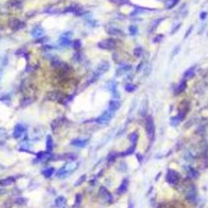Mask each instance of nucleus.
<instances>
[{"mask_svg":"<svg viewBox=\"0 0 208 208\" xmlns=\"http://www.w3.org/2000/svg\"><path fill=\"white\" fill-rule=\"evenodd\" d=\"M118 46V42L115 38H106V40H102L97 44V47L101 50H115Z\"/></svg>","mask_w":208,"mask_h":208,"instance_id":"1","label":"nucleus"},{"mask_svg":"<svg viewBox=\"0 0 208 208\" xmlns=\"http://www.w3.org/2000/svg\"><path fill=\"white\" fill-rule=\"evenodd\" d=\"M73 32L72 31H67V32H64L61 36L59 37V45L61 46V47H67V46H72L73 41L70 40Z\"/></svg>","mask_w":208,"mask_h":208,"instance_id":"2","label":"nucleus"},{"mask_svg":"<svg viewBox=\"0 0 208 208\" xmlns=\"http://www.w3.org/2000/svg\"><path fill=\"white\" fill-rule=\"evenodd\" d=\"M115 115V113H113V111H110L109 109H107L105 113H103L102 115H100V116L96 119V123H97V124H106V123H109L111 119H113V116Z\"/></svg>","mask_w":208,"mask_h":208,"instance_id":"3","label":"nucleus"},{"mask_svg":"<svg viewBox=\"0 0 208 208\" xmlns=\"http://www.w3.org/2000/svg\"><path fill=\"white\" fill-rule=\"evenodd\" d=\"M146 132H147L148 137L153 139V137H155V121H153L152 116H148L146 120Z\"/></svg>","mask_w":208,"mask_h":208,"instance_id":"4","label":"nucleus"},{"mask_svg":"<svg viewBox=\"0 0 208 208\" xmlns=\"http://www.w3.org/2000/svg\"><path fill=\"white\" fill-rule=\"evenodd\" d=\"M166 181L169 184H171V185H176L180 181V175L174 170H169L166 175Z\"/></svg>","mask_w":208,"mask_h":208,"instance_id":"5","label":"nucleus"},{"mask_svg":"<svg viewBox=\"0 0 208 208\" xmlns=\"http://www.w3.org/2000/svg\"><path fill=\"white\" fill-rule=\"evenodd\" d=\"M45 34V29L42 28V27L40 24L34 26L32 29H31V36H32L33 38H40Z\"/></svg>","mask_w":208,"mask_h":208,"instance_id":"6","label":"nucleus"},{"mask_svg":"<svg viewBox=\"0 0 208 208\" xmlns=\"http://www.w3.org/2000/svg\"><path fill=\"white\" fill-rule=\"evenodd\" d=\"M106 32L110 34V36H120V37H123L124 36V32L119 28V27H115V26H109L106 28Z\"/></svg>","mask_w":208,"mask_h":208,"instance_id":"7","label":"nucleus"},{"mask_svg":"<svg viewBox=\"0 0 208 208\" xmlns=\"http://www.w3.org/2000/svg\"><path fill=\"white\" fill-rule=\"evenodd\" d=\"M9 26L11 27V29L19 31V29L24 28V27H26V23L22 22V21H19V19H17V18H14V19H11V21L9 22Z\"/></svg>","mask_w":208,"mask_h":208,"instance_id":"8","label":"nucleus"},{"mask_svg":"<svg viewBox=\"0 0 208 208\" xmlns=\"http://www.w3.org/2000/svg\"><path fill=\"white\" fill-rule=\"evenodd\" d=\"M26 132V125L24 124H21V123H19V124H17L14 126V130H13V137L14 138H21L22 137V134Z\"/></svg>","mask_w":208,"mask_h":208,"instance_id":"9","label":"nucleus"},{"mask_svg":"<svg viewBox=\"0 0 208 208\" xmlns=\"http://www.w3.org/2000/svg\"><path fill=\"white\" fill-rule=\"evenodd\" d=\"M130 69H132V65H130V64H128V63H121V64L118 67V69H116V75H123L124 73L130 72Z\"/></svg>","mask_w":208,"mask_h":208,"instance_id":"10","label":"nucleus"},{"mask_svg":"<svg viewBox=\"0 0 208 208\" xmlns=\"http://www.w3.org/2000/svg\"><path fill=\"white\" fill-rule=\"evenodd\" d=\"M195 70H197V65H193V67H190V68H188L185 72H184V74H183V79H192L194 77L195 74Z\"/></svg>","mask_w":208,"mask_h":208,"instance_id":"11","label":"nucleus"},{"mask_svg":"<svg viewBox=\"0 0 208 208\" xmlns=\"http://www.w3.org/2000/svg\"><path fill=\"white\" fill-rule=\"evenodd\" d=\"M109 69H110V63H109V61H101V63L98 64L97 70H96V72H97L98 74L101 75V74H103L105 72L109 70Z\"/></svg>","mask_w":208,"mask_h":208,"instance_id":"12","label":"nucleus"},{"mask_svg":"<svg viewBox=\"0 0 208 208\" xmlns=\"http://www.w3.org/2000/svg\"><path fill=\"white\" fill-rule=\"evenodd\" d=\"M120 109V101L119 100H111V101L109 102V110L113 111V113H116V111Z\"/></svg>","mask_w":208,"mask_h":208,"instance_id":"13","label":"nucleus"},{"mask_svg":"<svg viewBox=\"0 0 208 208\" xmlns=\"http://www.w3.org/2000/svg\"><path fill=\"white\" fill-rule=\"evenodd\" d=\"M185 88H186V80L181 79L179 82L178 86H176V88H175V95H179V93H181V92H184V91H185Z\"/></svg>","mask_w":208,"mask_h":208,"instance_id":"14","label":"nucleus"},{"mask_svg":"<svg viewBox=\"0 0 208 208\" xmlns=\"http://www.w3.org/2000/svg\"><path fill=\"white\" fill-rule=\"evenodd\" d=\"M87 143H88L87 139H79V138H77V139H73L72 141V146H75V147H79V148L86 147Z\"/></svg>","mask_w":208,"mask_h":208,"instance_id":"15","label":"nucleus"},{"mask_svg":"<svg viewBox=\"0 0 208 208\" xmlns=\"http://www.w3.org/2000/svg\"><path fill=\"white\" fill-rule=\"evenodd\" d=\"M128 183H129L128 179L123 180V183L120 184V186L118 188V193L119 194H123V193H125V192H126V189H128Z\"/></svg>","mask_w":208,"mask_h":208,"instance_id":"16","label":"nucleus"},{"mask_svg":"<svg viewBox=\"0 0 208 208\" xmlns=\"http://www.w3.org/2000/svg\"><path fill=\"white\" fill-rule=\"evenodd\" d=\"M100 195L105 197V201H106V202H111V201H113V197H111V194L105 189V188H101V189H100Z\"/></svg>","mask_w":208,"mask_h":208,"instance_id":"17","label":"nucleus"},{"mask_svg":"<svg viewBox=\"0 0 208 208\" xmlns=\"http://www.w3.org/2000/svg\"><path fill=\"white\" fill-rule=\"evenodd\" d=\"M179 3H180V0H166V1H165V8H166V9H172V8H175Z\"/></svg>","mask_w":208,"mask_h":208,"instance_id":"18","label":"nucleus"},{"mask_svg":"<svg viewBox=\"0 0 208 208\" xmlns=\"http://www.w3.org/2000/svg\"><path fill=\"white\" fill-rule=\"evenodd\" d=\"M47 98L49 100H52V101H55V100H60V98H63V95L60 93V92H51V93H49L47 95Z\"/></svg>","mask_w":208,"mask_h":208,"instance_id":"19","label":"nucleus"},{"mask_svg":"<svg viewBox=\"0 0 208 208\" xmlns=\"http://www.w3.org/2000/svg\"><path fill=\"white\" fill-rule=\"evenodd\" d=\"M52 148H54L52 138H51V136H47V138H46V149H47V152H51Z\"/></svg>","mask_w":208,"mask_h":208,"instance_id":"20","label":"nucleus"},{"mask_svg":"<svg viewBox=\"0 0 208 208\" xmlns=\"http://www.w3.org/2000/svg\"><path fill=\"white\" fill-rule=\"evenodd\" d=\"M133 54H134V56H136V57H142V56H143V54H144V49L142 47V46H137V47L134 49Z\"/></svg>","mask_w":208,"mask_h":208,"instance_id":"21","label":"nucleus"},{"mask_svg":"<svg viewBox=\"0 0 208 208\" xmlns=\"http://www.w3.org/2000/svg\"><path fill=\"white\" fill-rule=\"evenodd\" d=\"M128 32H129L130 36H137L138 32H139V29H138V27L136 24H132V26L128 27Z\"/></svg>","mask_w":208,"mask_h":208,"instance_id":"22","label":"nucleus"},{"mask_svg":"<svg viewBox=\"0 0 208 208\" xmlns=\"http://www.w3.org/2000/svg\"><path fill=\"white\" fill-rule=\"evenodd\" d=\"M54 172H55V169H54V167H47V169H45V170L42 171V175H44L45 178H50Z\"/></svg>","mask_w":208,"mask_h":208,"instance_id":"23","label":"nucleus"},{"mask_svg":"<svg viewBox=\"0 0 208 208\" xmlns=\"http://www.w3.org/2000/svg\"><path fill=\"white\" fill-rule=\"evenodd\" d=\"M14 178H6V179H3V180H0V185H3V186H6V185H10V184H13L14 183Z\"/></svg>","mask_w":208,"mask_h":208,"instance_id":"24","label":"nucleus"},{"mask_svg":"<svg viewBox=\"0 0 208 208\" xmlns=\"http://www.w3.org/2000/svg\"><path fill=\"white\" fill-rule=\"evenodd\" d=\"M107 86H109V90H110V92L111 93H114V92H116L118 90V84H116V82H114V80H110L109 83H107Z\"/></svg>","mask_w":208,"mask_h":208,"instance_id":"25","label":"nucleus"},{"mask_svg":"<svg viewBox=\"0 0 208 208\" xmlns=\"http://www.w3.org/2000/svg\"><path fill=\"white\" fill-rule=\"evenodd\" d=\"M129 141H130V143H132V146H136L137 142H138V133H132V134H130Z\"/></svg>","mask_w":208,"mask_h":208,"instance_id":"26","label":"nucleus"},{"mask_svg":"<svg viewBox=\"0 0 208 208\" xmlns=\"http://www.w3.org/2000/svg\"><path fill=\"white\" fill-rule=\"evenodd\" d=\"M111 3H114V4H118V5H130V3L129 0H110Z\"/></svg>","mask_w":208,"mask_h":208,"instance_id":"27","label":"nucleus"},{"mask_svg":"<svg viewBox=\"0 0 208 208\" xmlns=\"http://www.w3.org/2000/svg\"><path fill=\"white\" fill-rule=\"evenodd\" d=\"M72 46H73V49H74L75 51H79L80 47H82V42H80V40H74V41H73V44H72Z\"/></svg>","mask_w":208,"mask_h":208,"instance_id":"28","label":"nucleus"},{"mask_svg":"<svg viewBox=\"0 0 208 208\" xmlns=\"http://www.w3.org/2000/svg\"><path fill=\"white\" fill-rule=\"evenodd\" d=\"M137 90V84H134V83H128V84H125V91L126 92H134Z\"/></svg>","mask_w":208,"mask_h":208,"instance_id":"29","label":"nucleus"},{"mask_svg":"<svg viewBox=\"0 0 208 208\" xmlns=\"http://www.w3.org/2000/svg\"><path fill=\"white\" fill-rule=\"evenodd\" d=\"M64 203H65V198H64V197H59V198H57V199H56V202H55V204H56L57 207H61V206H63V204H64Z\"/></svg>","mask_w":208,"mask_h":208,"instance_id":"30","label":"nucleus"},{"mask_svg":"<svg viewBox=\"0 0 208 208\" xmlns=\"http://www.w3.org/2000/svg\"><path fill=\"white\" fill-rule=\"evenodd\" d=\"M162 21H164V18H161V19H157V21H155V22H153V24H152V28L149 29V31H151V32H152V31H155V29L157 28V26H159Z\"/></svg>","mask_w":208,"mask_h":208,"instance_id":"31","label":"nucleus"},{"mask_svg":"<svg viewBox=\"0 0 208 208\" xmlns=\"http://www.w3.org/2000/svg\"><path fill=\"white\" fill-rule=\"evenodd\" d=\"M87 24H90L91 27H96L97 26V22L93 21V19H91V18H87Z\"/></svg>","mask_w":208,"mask_h":208,"instance_id":"32","label":"nucleus"},{"mask_svg":"<svg viewBox=\"0 0 208 208\" xmlns=\"http://www.w3.org/2000/svg\"><path fill=\"white\" fill-rule=\"evenodd\" d=\"M27 54V50L26 49H21V50H18V51H15V55H26Z\"/></svg>","mask_w":208,"mask_h":208,"instance_id":"33","label":"nucleus"},{"mask_svg":"<svg viewBox=\"0 0 208 208\" xmlns=\"http://www.w3.org/2000/svg\"><path fill=\"white\" fill-rule=\"evenodd\" d=\"M134 149H136V146H132L130 148H128V151L124 152V155H132V153L134 152Z\"/></svg>","mask_w":208,"mask_h":208,"instance_id":"34","label":"nucleus"},{"mask_svg":"<svg viewBox=\"0 0 208 208\" xmlns=\"http://www.w3.org/2000/svg\"><path fill=\"white\" fill-rule=\"evenodd\" d=\"M162 38H164V34H157L156 38H153V42H155V44H157V42H160L161 40H162Z\"/></svg>","mask_w":208,"mask_h":208,"instance_id":"35","label":"nucleus"},{"mask_svg":"<svg viewBox=\"0 0 208 208\" xmlns=\"http://www.w3.org/2000/svg\"><path fill=\"white\" fill-rule=\"evenodd\" d=\"M207 15H208L207 11H202V13L199 14V19H201V21H204V19L207 18Z\"/></svg>","mask_w":208,"mask_h":208,"instance_id":"36","label":"nucleus"},{"mask_svg":"<svg viewBox=\"0 0 208 208\" xmlns=\"http://www.w3.org/2000/svg\"><path fill=\"white\" fill-rule=\"evenodd\" d=\"M180 27H181V23H178V24H176V26L174 27V28L171 29V34H174V33L176 32V31H178V29L180 28Z\"/></svg>","mask_w":208,"mask_h":208,"instance_id":"37","label":"nucleus"},{"mask_svg":"<svg viewBox=\"0 0 208 208\" xmlns=\"http://www.w3.org/2000/svg\"><path fill=\"white\" fill-rule=\"evenodd\" d=\"M74 60H77V61H80V60H82V54H80V52H77L75 55H74Z\"/></svg>","mask_w":208,"mask_h":208,"instance_id":"38","label":"nucleus"},{"mask_svg":"<svg viewBox=\"0 0 208 208\" xmlns=\"http://www.w3.org/2000/svg\"><path fill=\"white\" fill-rule=\"evenodd\" d=\"M52 49H54V46H50V45H44V46H42V50H45V51H46V50L49 51V50H52Z\"/></svg>","mask_w":208,"mask_h":208,"instance_id":"39","label":"nucleus"},{"mask_svg":"<svg viewBox=\"0 0 208 208\" xmlns=\"http://www.w3.org/2000/svg\"><path fill=\"white\" fill-rule=\"evenodd\" d=\"M80 199H82V195L78 194V195H77V197H75V204H77V206H78L79 203H80Z\"/></svg>","mask_w":208,"mask_h":208,"instance_id":"40","label":"nucleus"},{"mask_svg":"<svg viewBox=\"0 0 208 208\" xmlns=\"http://www.w3.org/2000/svg\"><path fill=\"white\" fill-rule=\"evenodd\" d=\"M192 31H193V26H192V27H190V28H189V29H188V31H186V33H185V38H186V37H189V34L192 33Z\"/></svg>","mask_w":208,"mask_h":208,"instance_id":"41","label":"nucleus"},{"mask_svg":"<svg viewBox=\"0 0 208 208\" xmlns=\"http://www.w3.org/2000/svg\"><path fill=\"white\" fill-rule=\"evenodd\" d=\"M142 65H143V64H142V63H141V64H139V65H138V67H137V72H139V70H141V69H142Z\"/></svg>","mask_w":208,"mask_h":208,"instance_id":"42","label":"nucleus"}]
</instances>
